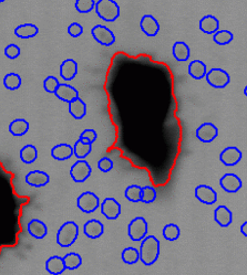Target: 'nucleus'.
I'll return each instance as SVG.
<instances>
[{
    "instance_id": "1",
    "label": "nucleus",
    "mask_w": 247,
    "mask_h": 275,
    "mask_svg": "<svg viewBox=\"0 0 247 275\" xmlns=\"http://www.w3.org/2000/svg\"><path fill=\"white\" fill-rule=\"evenodd\" d=\"M140 260L146 267L153 265L160 256V241L155 236H146L143 239L139 250Z\"/></svg>"
},
{
    "instance_id": "2",
    "label": "nucleus",
    "mask_w": 247,
    "mask_h": 275,
    "mask_svg": "<svg viewBox=\"0 0 247 275\" xmlns=\"http://www.w3.org/2000/svg\"><path fill=\"white\" fill-rule=\"evenodd\" d=\"M79 225L74 221H68L61 225L57 233V243L61 247H69L77 241Z\"/></svg>"
},
{
    "instance_id": "3",
    "label": "nucleus",
    "mask_w": 247,
    "mask_h": 275,
    "mask_svg": "<svg viewBox=\"0 0 247 275\" xmlns=\"http://www.w3.org/2000/svg\"><path fill=\"white\" fill-rule=\"evenodd\" d=\"M94 10L98 17L106 22H113L121 15L120 6L113 0H99L96 1Z\"/></svg>"
},
{
    "instance_id": "4",
    "label": "nucleus",
    "mask_w": 247,
    "mask_h": 275,
    "mask_svg": "<svg viewBox=\"0 0 247 275\" xmlns=\"http://www.w3.org/2000/svg\"><path fill=\"white\" fill-rule=\"evenodd\" d=\"M149 232V224L143 217L134 218L128 225V234L132 241H142Z\"/></svg>"
},
{
    "instance_id": "5",
    "label": "nucleus",
    "mask_w": 247,
    "mask_h": 275,
    "mask_svg": "<svg viewBox=\"0 0 247 275\" xmlns=\"http://www.w3.org/2000/svg\"><path fill=\"white\" fill-rule=\"evenodd\" d=\"M206 82L211 87L215 89H224L226 88L231 82V76L225 70L219 69V67H214L211 69L205 75Z\"/></svg>"
},
{
    "instance_id": "6",
    "label": "nucleus",
    "mask_w": 247,
    "mask_h": 275,
    "mask_svg": "<svg viewBox=\"0 0 247 275\" xmlns=\"http://www.w3.org/2000/svg\"><path fill=\"white\" fill-rule=\"evenodd\" d=\"M91 34L96 41L105 47H111L115 42V35L110 28L105 25H97L91 29Z\"/></svg>"
},
{
    "instance_id": "7",
    "label": "nucleus",
    "mask_w": 247,
    "mask_h": 275,
    "mask_svg": "<svg viewBox=\"0 0 247 275\" xmlns=\"http://www.w3.org/2000/svg\"><path fill=\"white\" fill-rule=\"evenodd\" d=\"M78 208L84 214H92L100 206V199L94 192L85 191L81 193L77 199Z\"/></svg>"
},
{
    "instance_id": "8",
    "label": "nucleus",
    "mask_w": 247,
    "mask_h": 275,
    "mask_svg": "<svg viewBox=\"0 0 247 275\" xmlns=\"http://www.w3.org/2000/svg\"><path fill=\"white\" fill-rule=\"evenodd\" d=\"M91 166L84 159H79L70 168V176L75 183H84L91 176Z\"/></svg>"
},
{
    "instance_id": "9",
    "label": "nucleus",
    "mask_w": 247,
    "mask_h": 275,
    "mask_svg": "<svg viewBox=\"0 0 247 275\" xmlns=\"http://www.w3.org/2000/svg\"><path fill=\"white\" fill-rule=\"evenodd\" d=\"M101 214L107 220H116L121 214V205L114 198H106L100 204Z\"/></svg>"
},
{
    "instance_id": "10",
    "label": "nucleus",
    "mask_w": 247,
    "mask_h": 275,
    "mask_svg": "<svg viewBox=\"0 0 247 275\" xmlns=\"http://www.w3.org/2000/svg\"><path fill=\"white\" fill-rule=\"evenodd\" d=\"M242 180L236 174L227 173L219 179V186L227 193H236L241 190Z\"/></svg>"
},
{
    "instance_id": "11",
    "label": "nucleus",
    "mask_w": 247,
    "mask_h": 275,
    "mask_svg": "<svg viewBox=\"0 0 247 275\" xmlns=\"http://www.w3.org/2000/svg\"><path fill=\"white\" fill-rule=\"evenodd\" d=\"M242 152L239 147L228 146L224 148L223 152L219 154V160L223 165L227 167L236 166L242 159Z\"/></svg>"
},
{
    "instance_id": "12",
    "label": "nucleus",
    "mask_w": 247,
    "mask_h": 275,
    "mask_svg": "<svg viewBox=\"0 0 247 275\" xmlns=\"http://www.w3.org/2000/svg\"><path fill=\"white\" fill-rule=\"evenodd\" d=\"M195 198L204 205H214L217 201V192L212 187L200 184L195 188Z\"/></svg>"
},
{
    "instance_id": "13",
    "label": "nucleus",
    "mask_w": 247,
    "mask_h": 275,
    "mask_svg": "<svg viewBox=\"0 0 247 275\" xmlns=\"http://www.w3.org/2000/svg\"><path fill=\"white\" fill-rule=\"evenodd\" d=\"M25 180L26 183H28V186L35 188H41L47 186V184L50 183V176H49V174H47L46 171L33 170L26 175Z\"/></svg>"
},
{
    "instance_id": "14",
    "label": "nucleus",
    "mask_w": 247,
    "mask_h": 275,
    "mask_svg": "<svg viewBox=\"0 0 247 275\" xmlns=\"http://www.w3.org/2000/svg\"><path fill=\"white\" fill-rule=\"evenodd\" d=\"M218 136V128L212 123L202 124L196 129V138L202 143H211Z\"/></svg>"
},
{
    "instance_id": "15",
    "label": "nucleus",
    "mask_w": 247,
    "mask_h": 275,
    "mask_svg": "<svg viewBox=\"0 0 247 275\" xmlns=\"http://www.w3.org/2000/svg\"><path fill=\"white\" fill-rule=\"evenodd\" d=\"M140 28L147 37H156L160 32V24L152 15H144L140 20Z\"/></svg>"
},
{
    "instance_id": "16",
    "label": "nucleus",
    "mask_w": 247,
    "mask_h": 275,
    "mask_svg": "<svg viewBox=\"0 0 247 275\" xmlns=\"http://www.w3.org/2000/svg\"><path fill=\"white\" fill-rule=\"evenodd\" d=\"M55 95L59 98L60 101L66 102L69 104V103L79 98V92L72 85L67 83H60L57 91L55 92Z\"/></svg>"
},
{
    "instance_id": "17",
    "label": "nucleus",
    "mask_w": 247,
    "mask_h": 275,
    "mask_svg": "<svg viewBox=\"0 0 247 275\" xmlns=\"http://www.w3.org/2000/svg\"><path fill=\"white\" fill-rule=\"evenodd\" d=\"M59 73L62 80H73L78 74V63L75 62L73 59H66V60L61 63Z\"/></svg>"
},
{
    "instance_id": "18",
    "label": "nucleus",
    "mask_w": 247,
    "mask_h": 275,
    "mask_svg": "<svg viewBox=\"0 0 247 275\" xmlns=\"http://www.w3.org/2000/svg\"><path fill=\"white\" fill-rule=\"evenodd\" d=\"M214 219L219 227L227 228L233 222V214L228 207L221 205L214 211Z\"/></svg>"
},
{
    "instance_id": "19",
    "label": "nucleus",
    "mask_w": 247,
    "mask_h": 275,
    "mask_svg": "<svg viewBox=\"0 0 247 275\" xmlns=\"http://www.w3.org/2000/svg\"><path fill=\"white\" fill-rule=\"evenodd\" d=\"M50 154L52 158L56 160H59V161L68 160L73 156V147L66 143L58 144V145L53 146L51 148Z\"/></svg>"
},
{
    "instance_id": "20",
    "label": "nucleus",
    "mask_w": 247,
    "mask_h": 275,
    "mask_svg": "<svg viewBox=\"0 0 247 275\" xmlns=\"http://www.w3.org/2000/svg\"><path fill=\"white\" fill-rule=\"evenodd\" d=\"M105 232V225L97 219L87 221L83 225V233L89 239H99Z\"/></svg>"
},
{
    "instance_id": "21",
    "label": "nucleus",
    "mask_w": 247,
    "mask_h": 275,
    "mask_svg": "<svg viewBox=\"0 0 247 275\" xmlns=\"http://www.w3.org/2000/svg\"><path fill=\"white\" fill-rule=\"evenodd\" d=\"M200 30L205 34H214L219 30V20L215 16H204L200 20Z\"/></svg>"
},
{
    "instance_id": "22",
    "label": "nucleus",
    "mask_w": 247,
    "mask_h": 275,
    "mask_svg": "<svg viewBox=\"0 0 247 275\" xmlns=\"http://www.w3.org/2000/svg\"><path fill=\"white\" fill-rule=\"evenodd\" d=\"M28 233L35 239H43L48 234V227L41 220L34 219L28 223Z\"/></svg>"
},
{
    "instance_id": "23",
    "label": "nucleus",
    "mask_w": 247,
    "mask_h": 275,
    "mask_svg": "<svg viewBox=\"0 0 247 275\" xmlns=\"http://www.w3.org/2000/svg\"><path fill=\"white\" fill-rule=\"evenodd\" d=\"M172 55L178 62H186L191 57V49L184 41H176L173 44Z\"/></svg>"
},
{
    "instance_id": "24",
    "label": "nucleus",
    "mask_w": 247,
    "mask_h": 275,
    "mask_svg": "<svg viewBox=\"0 0 247 275\" xmlns=\"http://www.w3.org/2000/svg\"><path fill=\"white\" fill-rule=\"evenodd\" d=\"M39 28L34 24H22L15 29V35L19 39H31L37 37Z\"/></svg>"
},
{
    "instance_id": "25",
    "label": "nucleus",
    "mask_w": 247,
    "mask_h": 275,
    "mask_svg": "<svg viewBox=\"0 0 247 275\" xmlns=\"http://www.w3.org/2000/svg\"><path fill=\"white\" fill-rule=\"evenodd\" d=\"M29 130V123L28 121H26L25 119H16L13 120L10 125H9V132L12 135V136L20 137L24 136Z\"/></svg>"
},
{
    "instance_id": "26",
    "label": "nucleus",
    "mask_w": 247,
    "mask_h": 275,
    "mask_svg": "<svg viewBox=\"0 0 247 275\" xmlns=\"http://www.w3.org/2000/svg\"><path fill=\"white\" fill-rule=\"evenodd\" d=\"M206 73H208V67L206 64L201 60H193L190 65H188V74L191 78L195 80H201L205 78Z\"/></svg>"
},
{
    "instance_id": "27",
    "label": "nucleus",
    "mask_w": 247,
    "mask_h": 275,
    "mask_svg": "<svg viewBox=\"0 0 247 275\" xmlns=\"http://www.w3.org/2000/svg\"><path fill=\"white\" fill-rule=\"evenodd\" d=\"M69 114L75 120H82L83 117L87 114V104L81 98H77L73 102L69 103L68 107Z\"/></svg>"
},
{
    "instance_id": "28",
    "label": "nucleus",
    "mask_w": 247,
    "mask_h": 275,
    "mask_svg": "<svg viewBox=\"0 0 247 275\" xmlns=\"http://www.w3.org/2000/svg\"><path fill=\"white\" fill-rule=\"evenodd\" d=\"M92 152V144L89 143L85 139L79 138L75 142L73 146V155L77 157L78 159H84L90 155V153Z\"/></svg>"
},
{
    "instance_id": "29",
    "label": "nucleus",
    "mask_w": 247,
    "mask_h": 275,
    "mask_svg": "<svg viewBox=\"0 0 247 275\" xmlns=\"http://www.w3.org/2000/svg\"><path fill=\"white\" fill-rule=\"evenodd\" d=\"M19 155H20V159L24 164L26 165L34 164L35 161L38 159V150L35 146L28 144V145H25L21 148Z\"/></svg>"
},
{
    "instance_id": "30",
    "label": "nucleus",
    "mask_w": 247,
    "mask_h": 275,
    "mask_svg": "<svg viewBox=\"0 0 247 275\" xmlns=\"http://www.w3.org/2000/svg\"><path fill=\"white\" fill-rule=\"evenodd\" d=\"M46 270L49 273L53 275L64 273V271L66 270L64 258H61V256H58V255L49 258L46 262Z\"/></svg>"
},
{
    "instance_id": "31",
    "label": "nucleus",
    "mask_w": 247,
    "mask_h": 275,
    "mask_svg": "<svg viewBox=\"0 0 247 275\" xmlns=\"http://www.w3.org/2000/svg\"><path fill=\"white\" fill-rule=\"evenodd\" d=\"M64 262L66 270H77L82 264V258L79 253H75V252H70V253H67L64 256Z\"/></svg>"
},
{
    "instance_id": "32",
    "label": "nucleus",
    "mask_w": 247,
    "mask_h": 275,
    "mask_svg": "<svg viewBox=\"0 0 247 275\" xmlns=\"http://www.w3.org/2000/svg\"><path fill=\"white\" fill-rule=\"evenodd\" d=\"M22 80L21 76L17 73H8L6 76L3 78V85L4 88L7 90H10V91H15V90H18L21 87Z\"/></svg>"
},
{
    "instance_id": "33",
    "label": "nucleus",
    "mask_w": 247,
    "mask_h": 275,
    "mask_svg": "<svg viewBox=\"0 0 247 275\" xmlns=\"http://www.w3.org/2000/svg\"><path fill=\"white\" fill-rule=\"evenodd\" d=\"M162 234H163L165 240L175 241V240H177L179 236H181V229H179L177 224L169 223L163 228Z\"/></svg>"
},
{
    "instance_id": "34",
    "label": "nucleus",
    "mask_w": 247,
    "mask_h": 275,
    "mask_svg": "<svg viewBox=\"0 0 247 275\" xmlns=\"http://www.w3.org/2000/svg\"><path fill=\"white\" fill-rule=\"evenodd\" d=\"M121 259H122L125 264L133 265L139 262L140 254H139V251L134 249V247H127V249H124L122 253H121Z\"/></svg>"
},
{
    "instance_id": "35",
    "label": "nucleus",
    "mask_w": 247,
    "mask_h": 275,
    "mask_svg": "<svg viewBox=\"0 0 247 275\" xmlns=\"http://www.w3.org/2000/svg\"><path fill=\"white\" fill-rule=\"evenodd\" d=\"M234 39V35L228 30H221L219 29L217 32L213 34L214 42L218 44V46H226V44L231 43Z\"/></svg>"
},
{
    "instance_id": "36",
    "label": "nucleus",
    "mask_w": 247,
    "mask_h": 275,
    "mask_svg": "<svg viewBox=\"0 0 247 275\" xmlns=\"http://www.w3.org/2000/svg\"><path fill=\"white\" fill-rule=\"evenodd\" d=\"M141 188L140 186H137V184H132V186H129L124 191V197L130 202H133V204H137V202H141Z\"/></svg>"
},
{
    "instance_id": "37",
    "label": "nucleus",
    "mask_w": 247,
    "mask_h": 275,
    "mask_svg": "<svg viewBox=\"0 0 247 275\" xmlns=\"http://www.w3.org/2000/svg\"><path fill=\"white\" fill-rule=\"evenodd\" d=\"M158 197L156 189L151 186H145L141 188V202L143 204H153Z\"/></svg>"
},
{
    "instance_id": "38",
    "label": "nucleus",
    "mask_w": 247,
    "mask_h": 275,
    "mask_svg": "<svg viewBox=\"0 0 247 275\" xmlns=\"http://www.w3.org/2000/svg\"><path fill=\"white\" fill-rule=\"evenodd\" d=\"M74 7L79 13L85 15V13H89L93 10L96 7V1L94 0H77Z\"/></svg>"
},
{
    "instance_id": "39",
    "label": "nucleus",
    "mask_w": 247,
    "mask_h": 275,
    "mask_svg": "<svg viewBox=\"0 0 247 275\" xmlns=\"http://www.w3.org/2000/svg\"><path fill=\"white\" fill-rule=\"evenodd\" d=\"M59 84H60L59 80H58L56 76H53V75L47 76V78L43 81L44 90H46V92L50 93V94H55L58 87H59Z\"/></svg>"
},
{
    "instance_id": "40",
    "label": "nucleus",
    "mask_w": 247,
    "mask_h": 275,
    "mask_svg": "<svg viewBox=\"0 0 247 275\" xmlns=\"http://www.w3.org/2000/svg\"><path fill=\"white\" fill-rule=\"evenodd\" d=\"M114 164L113 160L109 157H102V158L98 161V168L102 173H110V171L113 169Z\"/></svg>"
},
{
    "instance_id": "41",
    "label": "nucleus",
    "mask_w": 247,
    "mask_h": 275,
    "mask_svg": "<svg viewBox=\"0 0 247 275\" xmlns=\"http://www.w3.org/2000/svg\"><path fill=\"white\" fill-rule=\"evenodd\" d=\"M20 48L17 46V44H9V46L6 47L4 49V56H6L8 59L10 60H15L18 57L20 56Z\"/></svg>"
},
{
    "instance_id": "42",
    "label": "nucleus",
    "mask_w": 247,
    "mask_h": 275,
    "mask_svg": "<svg viewBox=\"0 0 247 275\" xmlns=\"http://www.w3.org/2000/svg\"><path fill=\"white\" fill-rule=\"evenodd\" d=\"M83 33V27L79 22H72L68 27V34L72 38H79Z\"/></svg>"
},
{
    "instance_id": "43",
    "label": "nucleus",
    "mask_w": 247,
    "mask_h": 275,
    "mask_svg": "<svg viewBox=\"0 0 247 275\" xmlns=\"http://www.w3.org/2000/svg\"><path fill=\"white\" fill-rule=\"evenodd\" d=\"M98 137L97 132L92 128H87L84 129L83 132L80 134V138L81 139H85V141H88L89 143H94L96 142V139Z\"/></svg>"
},
{
    "instance_id": "44",
    "label": "nucleus",
    "mask_w": 247,
    "mask_h": 275,
    "mask_svg": "<svg viewBox=\"0 0 247 275\" xmlns=\"http://www.w3.org/2000/svg\"><path fill=\"white\" fill-rule=\"evenodd\" d=\"M246 225H247V223L244 222L243 224H242V227H241V231H242V233H243L244 237L247 236V233H246Z\"/></svg>"
}]
</instances>
